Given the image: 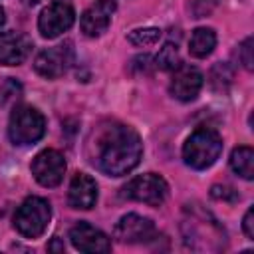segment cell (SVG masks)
Masks as SVG:
<instances>
[{
    "instance_id": "6da1fadb",
    "label": "cell",
    "mask_w": 254,
    "mask_h": 254,
    "mask_svg": "<svg viewBox=\"0 0 254 254\" xmlns=\"http://www.w3.org/2000/svg\"><path fill=\"white\" fill-rule=\"evenodd\" d=\"M143 155V143L135 129L123 123H109L95 133L93 163L109 177L131 173Z\"/></svg>"
},
{
    "instance_id": "7a4b0ae2",
    "label": "cell",
    "mask_w": 254,
    "mask_h": 254,
    "mask_svg": "<svg viewBox=\"0 0 254 254\" xmlns=\"http://www.w3.org/2000/svg\"><path fill=\"white\" fill-rule=\"evenodd\" d=\"M222 153V137L212 127L194 129L183 147V159L189 167L202 171L214 165V161Z\"/></svg>"
},
{
    "instance_id": "3957f363",
    "label": "cell",
    "mask_w": 254,
    "mask_h": 254,
    "mask_svg": "<svg viewBox=\"0 0 254 254\" xmlns=\"http://www.w3.org/2000/svg\"><path fill=\"white\" fill-rule=\"evenodd\" d=\"M46 133L44 115L32 105L14 107L8 123V135L14 145H34Z\"/></svg>"
},
{
    "instance_id": "277c9868",
    "label": "cell",
    "mask_w": 254,
    "mask_h": 254,
    "mask_svg": "<svg viewBox=\"0 0 254 254\" xmlns=\"http://www.w3.org/2000/svg\"><path fill=\"white\" fill-rule=\"evenodd\" d=\"M50 218H52L50 202L42 196H30L18 206L14 214V228L24 238H38L46 232Z\"/></svg>"
},
{
    "instance_id": "5b68a950",
    "label": "cell",
    "mask_w": 254,
    "mask_h": 254,
    "mask_svg": "<svg viewBox=\"0 0 254 254\" xmlns=\"http://www.w3.org/2000/svg\"><path fill=\"white\" fill-rule=\"evenodd\" d=\"M169 185L167 181L157 173H145L135 179H131L123 189L121 196L129 200H137L149 206H161L167 200Z\"/></svg>"
},
{
    "instance_id": "8992f818",
    "label": "cell",
    "mask_w": 254,
    "mask_h": 254,
    "mask_svg": "<svg viewBox=\"0 0 254 254\" xmlns=\"http://www.w3.org/2000/svg\"><path fill=\"white\" fill-rule=\"evenodd\" d=\"M32 175L42 187H58L65 175V159L56 149H44L32 161Z\"/></svg>"
},
{
    "instance_id": "52a82bcc",
    "label": "cell",
    "mask_w": 254,
    "mask_h": 254,
    "mask_svg": "<svg viewBox=\"0 0 254 254\" xmlns=\"http://www.w3.org/2000/svg\"><path fill=\"white\" fill-rule=\"evenodd\" d=\"M75 22V12L67 2H52L38 18V30L44 38H58Z\"/></svg>"
},
{
    "instance_id": "ba28073f",
    "label": "cell",
    "mask_w": 254,
    "mask_h": 254,
    "mask_svg": "<svg viewBox=\"0 0 254 254\" xmlns=\"http://www.w3.org/2000/svg\"><path fill=\"white\" fill-rule=\"evenodd\" d=\"M71 64V48L69 44H60L54 48L42 50L34 60V69L48 79H56L65 73Z\"/></svg>"
},
{
    "instance_id": "9c48e42d",
    "label": "cell",
    "mask_w": 254,
    "mask_h": 254,
    "mask_svg": "<svg viewBox=\"0 0 254 254\" xmlns=\"http://www.w3.org/2000/svg\"><path fill=\"white\" fill-rule=\"evenodd\" d=\"M69 240L75 250L87 254H107L111 250V240L105 232L91 226L89 222H77L69 230Z\"/></svg>"
},
{
    "instance_id": "30bf717a",
    "label": "cell",
    "mask_w": 254,
    "mask_h": 254,
    "mask_svg": "<svg viewBox=\"0 0 254 254\" xmlns=\"http://www.w3.org/2000/svg\"><path fill=\"white\" fill-rule=\"evenodd\" d=\"M202 87V73L194 65H179L173 71L169 91L179 101H192Z\"/></svg>"
},
{
    "instance_id": "8fae6325",
    "label": "cell",
    "mask_w": 254,
    "mask_h": 254,
    "mask_svg": "<svg viewBox=\"0 0 254 254\" xmlns=\"http://www.w3.org/2000/svg\"><path fill=\"white\" fill-rule=\"evenodd\" d=\"M155 236V224L141 216V214H125L119 218V222L115 224V238H119L121 242L127 244H135V242H147Z\"/></svg>"
},
{
    "instance_id": "7c38bea8",
    "label": "cell",
    "mask_w": 254,
    "mask_h": 254,
    "mask_svg": "<svg viewBox=\"0 0 254 254\" xmlns=\"http://www.w3.org/2000/svg\"><path fill=\"white\" fill-rule=\"evenodd\" d=\"M115 2L113 0H97L93 2L83 14H81V20H79V26H81V32L89 38H97L101 36L109 24H111V16L115 12Z\"/></svg>"
},
{
    "instance_id": "4fadbf2b",
    "label": "cell",
    "mask_w": 254,
    "mask_h": 254,
    "mask_svg": "<svg viewBox=\"0 0 254 254\" xmlns=\"http://www.w3.org/2000/svg\"><path fill=\"white\" fill-rule=\"evenodd\" d=\"M32 50V40L20 32H2L0 34V64L2 65H20L26 62Z\"/></svg>"
},
{
    "instance_id": "5bb4252c",
    "label": "cell",
    "mask_w": 254,
    "mask_h": 254,
    "mask_svg": "<svg viewBox=\"0 0 254 254\" xmlns=\"http://www.w3.org/2000/svg\"><path fill=\"white\" fill-rule=\"evenodd\" d=\"M67 202L71 208H79V210L93 208L97 202V183L85 173L73 175L67 190Z\"/></svg>"
},
{
    "instance_id": "9a60e30c",
    "label": "cell",
    "mask_w": 254,
    "mask_h": 254,
    "mask_svg": "<svg viewBox=\"0 0 254 254\" xmlns=\"http://www.w3.org/2000/svg\"><path fill=\"white\" fill-rule=\"evenodd\" d=\"M216 46V34L212 28H196L189 40V52L194 58H206Z\"/></svg>"
},
{
    "instance_id": "2e32d148",
    "label": "cell",
    "mask_w": 254,
    "mask_h": 254,
    "mask_svg": "<svg viewBox=\"0 0 254 254\" xmlns=\"http://www.w3.org/2000/svg\"><path fill=\"white\" fill-rule=\"evenodd\" d=\"M230 167L236 175H240L246 181L254 179V151L246 145H240L230 155Z\"/></svg>"
},
{
    "instance_id": "e0dca14e",
    "label": "cell",
    "mask_w": 254,
    "mask_h": 254,
    "mask_svg": "<svg viewBox=\"0 0 254 254\" xmlns=\"http://www.w3.org/2000/svg\"><path fill=\"white\" fill-rule=\"evenodd\" d=\"M155 62H157L155 65H157L159 69H163V71H175V69L181 65V58H179L177 46L171 44V42H167V44L159 50Z\"/></svg>"
},
{
    "instance_id": "ac0fdd59",
    "label": "cell",
    "mask_w": 254,
    "mask_h": 254,
    "mask_svg": "<svg viewBox=\"0 0 254 254\" xmlns=\"http://www.w3.org/2000/svg\"><path fill=\"white\" fill-rule=\"evenodd\" d=\"M161 30L159 28H139V30H133L129 36H127V40L133 44V46H137V48H147V46H153V44H157L159 40H161Z\"/></svg>"
},
{
    "instance_id": "d6986e66",
    "label": "cell",
    "mask_w": 254,
    "mask_h": 254,
    "mask_svg": "<svg viewBox=\"0 0 254 254\" xmlns=\"http://www.w3.org/2000/svg\"><path fill=\"white\" fill-rule=\"evenodd\" d=\"M20 93H22L20 83H18L16 79L8 77L6 81H2V83H0V105H6V103H10V101L18 99V97H20Z\"/></svg>"
},
{
    "instance_id": "ffe728a7",
    "label": "cell",
    "mask_w": 254,
    "mask_h": 254,
    "mask_svg": "<svg viewBox=\"0 0 254 254\" xmlns=\"http://www.w3.org/2000/svg\"><path fill=\"white\" fill-rule=\"evenodd\" d=\"M252 52H254V40H252V38H246V40L238 46V60H240V64H242L248 71L254 69V56H252Z\"/></svg>"
},
{
    "instance_id": "44dd1931",
    "label": "cell",
    "mask_w": 254,
    "mask_h": 254,
    "mask_svg": "<svg viewBox=\"0 0 254 254\" xmlns=\"http://www.w3.org/2000/svg\"><path fill=\"white\" fill-rule=\"evenodd\" d=\"M210 196L216 198V200H224V202H236L238 200L236 190L230 189V187H224V185H214L210 189Z\"/></svg>"
},
{
    "instance_id": "7402d4cb",
    "label": "cell",
    "mask_w": 254,
    "mask_h": 254,
    "mask_svg": "<svg viewBox=\"0 0 254 254\" xmlns=\"http://www.w3.org/2000/svg\"><path fill=\"white\" fill-rule=\"evenodd\" d=\"M216 6H218V0H194V4H192L194 18H204V16H208Z\"/></svg>"
},
{
    "instance_id": "603a6c76",
    "label": "cell",
    "mask_w": 254,
    "mask_h": 254,
    "mask_svg": "<svg viewBox=\"0 0 254 254\" xmlns=\"http://www.w3.org/2000/svg\"><path fill=\"white\" fill-rule=\"evenodd\" d=\"M242 228H244V234H246L250 240H254V208H252V206H250V208L246 210V214H244Z\"/></svg>"
},
{
    "instance_id": "cb8c5ba5",
    "label": "cell",
    "mask_w": 254,
    "mask_h": 254,
    "mask_svg": "<svg viewBox=\"0 0 254 254\" xmlns=\"http://www.w3.org/2000/svg\"><path fill=\"white\" fill-rule=\"evenodd\" d=\"M48 250H58V252H64V244H60L58 240H54L52 244H48Z\"/></svg>"
},
{
    "instance_id": "d4e9b609",
    "label": "cell",
    "mask_w": 254,
    "mask_h": 254,
    "mask_svg": "<svg viewBox=\"0 0 254 254\" xmlns=\"http://www.w3.org/2000/svg\"><path fill=\"white\" fill-rule=\"evenodd\" d=\"M4 20H6V16H4V8L0 6V26L4 24Z\"/></svg>"
}]
</instances>
